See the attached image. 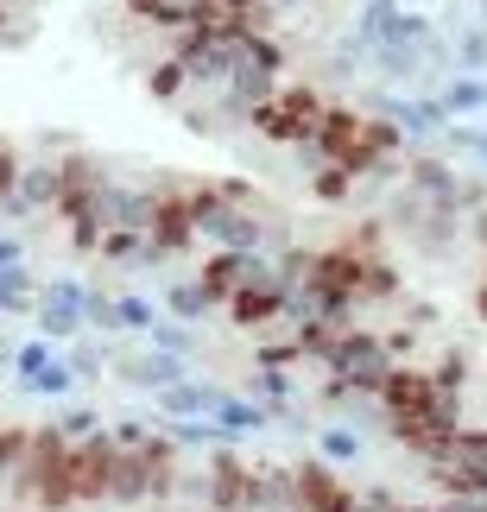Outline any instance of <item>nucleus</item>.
I'll use <instances>...</instances> for the list:
<instances>
[{
    "mask_svg": "<svg viewBox=\"0 0 487 512\" xmlns=\"http://www.w3.org/2000/svg\"><path fill=\"white\" fill-rule=\"evenodd\" d=\"M481 279H487V272H481Z\"/></svg>",
    "mask_w": 487,
    "mask_h": 512,
    "instance_id": "43",
    "label": "nucleus"
},
{
    "mask_svg": "<svg viewBox=\"0 0 487 512\" xmlns=\"http://www.w3.org/2000/svg\"><path fill=\"white\" fill-rule=\"evenodd\" d=\"M83 298H89V285L83 279H51L45 285V298H38V329H45V342H76L83 336Z\"/></svg>",
    "mask_w": 487,
    "mask_h": 512,
    "instance_id": "4",
    "label": "nucleus"
},
{
    "mask_svg": "<svg viewBox=\"0 0 487 512\" xmlns=\"http://www.w3.org/2000/svg\"><path fill=\"white\" fill-rule=\"evenodd\" d=\"M83 329H108V336L121 329V317H114V298H108V291H89V298H83Z\"/></svg>",
    "mask_w": 487,
    "mask_h": 512,
    "instance_id": "31",
    "label": "nucleus"
},
{
    "mask_svg": "<svg viewBox=\"0 0 487 512\" xmlns=\"http://www.w3.org/2000/svg\"><path fill=\"white\" fill-rule=\"evenodd\" d=\"M114 367H121V380H127L133 392H165V386L190 380V361H178V354H159V348L127 354V361H114Z\"/></svg>",
    "mask_w": 487,
    "mask_h": 512,
    "instance_id": "9",
    "label": "nucleus"
},
{
    "mask_svg": "<svg viewBox=\"0 0 487 512\" xmlns=\"http://www.w3.org/2000/svg\"><path fill=\"white\" fill-rule=\"evenodd\" d=\"M19 260H26V247H19L13 234H0V266H19Z\"/></svg>",
    "mask_w": 487,
    "mask_h": 512,
    "instance_id": "36",
    "label": "nucleus"
},
{
    "mask_svg": "<svg viewBox=\"0 0 487 512\" xmlns=\"http://www.w3.org/2000/svg\"><path fill=\"white\" fill-rule=\"evenodd\" d=\"M159 430H165L178 449H222V443H235L216 418H159Z\"/></svg>",
    "mask_w": 487,
    "mask_h": 512,
    "instance_id": "17",
    "label": "nucleus"
},
{
    "mask_svg": "<svg viewBox=\"0 0 487 512\" xmlns=\"http://www.w3.org/2000/svg\"><path fill=\"white\" fill-rule=\"evenodd\" d=\"M209 418H216L235 443H241V437H260L266 424H279L260 399H247V392H228V386H222V399H216V411H209Z\"/></svg>",
    "mask_w": 487,
    "mask_h": 512,
    "instance_id": "11",
    "label": "nucleus"
},
{
    "mask_svg": "<svg viewBox=\"0 0 487 512\" xmlns=\"http://www.w3.org/2000/svg\"><path fill=\"white\" fill-rule=\"evenodd\" d=\"M165 310H171L178 323L203 329V317H209V298H203V285H197V279H178V285H165Z\"/></svg>",
    "mask_w": 487,
    "mask_h": 512,
    "instance_id": "22",
    "label": "nucleus"
},
{
    "mask_svg": "<svg viewBox=\"0 0 487 512\" xmlns=\"http://www.w3.org/2000/svg\"><path fill=\"white\" fill-rule=\"evenodd\" d=\"M57 196H64V165L32 159V165H19V184H13V196L0 209H7V215H32V209H57Z\"/></svg>",
    "mask_w": 487,
    "mask_h": 512,
    "instance_id": "6",
    "label": "nucleus"
},
{
    "mask_svg": "<svg viewBox=\"0 0 487 512\" xmlns=\"http://www.w3.org/2000/svg\"><path fill=\"white\" fill-rule=\"evenodd\" d=\"M431 380H437L443 392H462V386H469V354H462V348H450V354H443V361L431 367Z\"/></svg>",
    "mask_w": 487,
    "mask_h": 512,
    "instance_id": "29",
    "label": "nucleus"
},
{
    "mask_svg": "<svg viewBox=\"0 0 487 512\" xmlns=\"http://www.w3.org/2000/svg\"><path fill=\"white\" fill-rule=\"evenodd\" d=\"M51 430H57L64 443H83V437H95V430H102V411L70 405V411H57V418H51Z\"/></svg>",
    "mask_w": 487,
    "mask_h": 512,
    "instance_id": "27",
    "label": "nucleus"
},
{
    "mask_svg": "<svg viewBox=\"0 0 487 512\" xmlns=\"http://www.w3.org/2000/svg\"><path fill=\"white\" fill-rule=\"evenodd\" d=\"M108 500H114V506H146V500H152V462L140 456V449H121V456H114Z\"/></svg>",
    "mask_w": 487,
    "mask_h": 512,
    "instance_id": "12",
    "label": "nucleus"
},
{
    "mask_svg": "<svg viewBox=\"0 0 487 512\" xmlns=\"http://www.w3.org/2000/svg\"><path fill=\"white\" fill-rule=\"evenodd\" d=\"M241 279H247V253H222V247H209V253H203V266H197V285H203L209 310H222L228 298H235V291H241Z\"/></svg>",
    "mask_w": 487,
    "mask_h": 512,
    "instance_id": "10",
    "label": "nucleus"
},
{
    "mask_svg": "<svg viewBox=\"0 0 487 512\" xmlns=\"http://www.w3.org/2000/svg\"><path fill=\"white\" fill-rule=\"evenodd\" d=\"M13 184H19V152H13L7 140H0V203L13 196Z\"/></svg>",
    "mask_w": 487,
    "mask_h": 512,
    "instance_id": "35",
    "label": "nucleus"
},
{
    "mask_svg": "<svg viewBox=\"0 0 487 512\" xmlns=\"http://www.w3.org/2000/svg\"><path fill=\"white\" fill-rule=\"evenodd\" d=\"M469 234H475V241L487 247V209H475V215H469Z\"/></svg>",
    "mask_w": 487,
    "mask_h": 512,
    "instance_id": "37",
    "label": "nucleus"
},
{
    "mask_svg": "<svg viewBox=\"0 0 487 512\" xmlns=\"http://www.w3.org/2000/svg\"><path fill=\"white\" fill-rule=\"evenodd\" d=\"M393 512H431V506H405V500H399V506H393Z\"/></svg>",
    "mask_w": 487,
    "mask_h": 512,
    "instance_id": "41",
    "label": "nucleus"
},
{
    "mask_svg": "<svg viewBox=\"0 0 487 512\" xmlns=\"http://www.w3.org/2000/svg\"><path fill=\"white\" fill-rule=\"evenodd\" d=\"M450 64H456V76H487V19H469V26L456 32Z\"/></svg>",
    "mask_w": 487,
    "mask_h": 512,
    "instance_id": "20",
    "label": "nucleus"
},
{
    "mask_svg": "<svg viewBox=\"0 0 487 512\" xmlns=\"http://www.w3.org/2000/svg\"><path fill=\"white\" fill-rule=\"evenodd\" d=\"M399 361L386 354V336L380 329H367V323H348L342 336H336V348L323 354V373H336V380H348L361 392V399H374V392L386 386V373H393Z\"/></svg>",
    "mask_w": 487,
    "mask_h": 512,
    "instance_id": "1",
    "label": "nucleus"
},
{
    "mask_svg": "<svg viewBox=\"0 0 487 512\" xmlns=\"http://www.w3.org/2000/svg\"><path fill=\"white\" fill-rule=\"evenodd\" d=\"M253 367H279V373H291V367H304V354H298V342H260V348H253Z\"/></svg>",
    "mask_w": 487,
    "mask_h": 512,
    "instance_id": "30",
    "label": "nucleus"
},
{
    "mask_svg": "<svg viewBox=\"0 0 487 512\" xmlns=\"http://www.w3.org/2000/svg\"><path fill=\"white\" fill-rule=\"evenodd\" d=\"M146 348H159V354H178V361H190V354H197V329L178 323V317H159V323L146 329Z\"/></svg>",
    "mask_w": 487,
    "mask_h": 512,
    "instance_id": "23",
    "label": "nucleus"
},
{
    "mask_svg": "<svg viewBox=\"0 0 487 512\" xmlns=\"http://www.w3.org/2000/svg\"><path fill=\"white\" fill-rule=\"evenodd\" d=\"M399 291H405V272L386 260V253H374V260L361 266V310H367V304H393Z\"/></svg>",
    "mask_w": 487,
    "mask_h": 512,
    "instance_id": "18",
    "label": "nucleus"
},
{
    "mask_svg": "<svg viewBox=\"0 0 487 512\" xmlns=\"http://www.w3.org/2000/svg\"><path fill=\"white\" fill-rule=\"evenodd\" d=\"M184 89H190V76H184V64H178V57L152 64V95H159V102H178Z\"/></svg>",
    "mask_w": 487,
    "mask_h": 512,
    "instance_id": "28",
    "label": "nucleus"
},
{
    "mask_svg": "<svg viewBox=\"0 0 487 512\" xmlns=\"http://www.w3.org/2000/svg\"><path fill=\"white\" fill-rule=\"evenodd\" d=\"M26 449H32V437H26V430H0V481H7V475H19Z\"/></svg>",
    "mask_w": 487,
    "mask_h": 512,
    "instance_id": "32",
    "label": "nucleus"
},
{
    "mask_svg": "<svg viewBox=\"0 0 487 512\" xmlns=\"http://www.w3.org/2000/svg\"><path fill=\"white\" fill-rule=\"evenodd\" d=\"M285 298H291L285 285H241V291H235V298H228L222 310H228V323H235V329L260 336V329H272V323L285 317Z\"/></svg>",
    "mask_w": 487,
    "mask_h": 512,
    "instance_id": "7",
    "label": "nucleus"
},
{
    "mask_svg": "<svg viewBox=\"0 0 487 512\" xmlns=\"http://www.w3.org/2000/svg\"><path fill=\"white\" fill-rule=\"evenodd\" d=\"M247 512H291V468H253L247 475Z\"/></svg>",
    "mask_w": 487,
    "mask_h": 512,
    "instance_id": "14",
    "label": "nucleus"
},
{
    "mask_svg": "<svg viewBox=\"0 0 487 512\" xmlns=\"http://www.w3.org/2000/svg\"><path fill=\"white\" fill-rule=\"evenodd\" d=\"M32 272H26V260L19 266H0V310H7V317H19V310H32L38 298H32Z\"/></svg>",
    "mask_w": 487,
    "mask_h": 512,
    "instance_id": "24",
    "label": "nucleus"
},
{
    "mask_svg": "<svg viewBox=\"0 0 487 512\" xmlns=\"http://www.w3.org/2000/svg\"><path fill=\"white\" fill-rule=\"evenodd\" d=\"M317 456H323L329 468L361 462V456H367V437H361L355 424H323V430H317Z\"/></svg>",
    "mask_w": 487,
    "mask_h": 512,
    "instance_id": "19",
    "label": "nucleus"
},
{
    "mask_svg": "<svg viewBox=\"0 0 487 512\" xmlns=\"http://www.w3.org/2000/svg\"><path fill=\"white\" fill-rule=\"evenodd\" d=\"M114 317H121V329H127V336H146V329L159 323V304H152V298H140V291H127V298H114Z\"/></svg>",
    "mask_w": 487,
    "mask_h": 512,
    "instance_id": "26",
    "label": "nucleus"
},
{
    "mask_svg": "<svg viewBox=\"0 0 487 512\" xmlns=\"http://www.w3.org/2000/svg\"><path fill=\"white\" fill-rule=\"evenodd\" d=\"M355 177H348L342 165H323V171H310V196H317V203H355Z\"/></svg>",
    "mask_w": 487,
    "mask_h": 512,
    "instance_id": "25",
    "label": "nucleus"
},
{
    "mask_svg": "<svg viewBox=\"0 0 487 512\" xmlns=\"http://www.w3.org/2000/svg\"><path fill=\"white\" fill-rule=\"evenodd\" d=\"M0 26H7V7H0Z\"/></svg>",
    "mask_w": 487,
    "mask_h": 512,
    "instance_id": "42",
    "label": "nucleus"
},
{
    "mask_svg": "<svg viewBox=\"0 0 487 512\" xmlns=\"http://www.w3.org/2000/svg\"><path fill=\"white\" fill-rule=\"evenodd\" d=\"M19 386H26V392H38V399H70V392H76V373H70V361H64V354H51V361L45 367H38L32 373V380H19Z\"/></svg>",
    "mask_w": 487,
    "mask_h": 512,
    "instance_id": "21",
    "label": "nucleus"
},
{
    "mask_svg": "<svg viewBox=\"0 0 487 512\" xmlns=\"http://www.w3.org/2000/svg\"><path fill=\"white\" fill-rule=\"evenodd\" d=\"M475 317H481V323H487V279H481V285H475Z\"/></svg>",
    "mask_w": 487,
    "mask_h": 512,
    "instance_id": "38",
    "label": "nucleus"
},
{
    "mask_svg": "<svg viewBox=\"0 0 487 512\" xmlns=\"http://www.w3.org/2000/svg\"><path fill=\"white\" fill-rule=\"evenodd\" d=\"M241 392H247V399H260L272 418H291V392H298V386H291V373H279V367H253Z\"/></svg>",
    "mask_w": 487,
    "mask_h": 512,
    "instance_id": "16",
    "label": "nucleus"
},
{
    "mask_svg": "<svg viewBox=\"0 0 487 512\" xmlns=\"http://www.w3.org/2000/svg\"><path fill=\"white\" fill-rule=\"evenodd\" d=\"M361 127H367V114H361L355 102H329V108H323V121H317V133H310V140H317V152H323L329 165H336V159H348V152H355Z\"/></svg>",
    "mask_w": 487,
    "mask_h": 512,
    "instance_id": "8",
    "label": "nucleus"
},
{
    "mask_svg": "<svg viewBox=\"0 0 487 512\" xmlns=\"http://www.w3.org/2000/svg\"><path fill=\"white\" fill-rule=\"evenodd\" d=\"M437 102L450 108V121H481L487 114V76H450L437 89Z\"/></svg>",
    "mask_w": 487,
    "mask_h": 512,
    "instance_id": "15",
    "label": "nucleus"
},
{
    "mask_svg": "<svg viewBox=\"0 0 487 512\" xmlns=\"http://www.w3.org/2000/svg\"><path fill=\"white\" fill-rule=\"evenodd\" d=\"M393 506H399L393 487H361L355 494V512H393Z\"/></svg>",
    "mask_w": 487,
    "mask_h": 512,
    "instance_id": "34",
    "label": "nucleus"
},
{
    "mask_svg": "<svg viewBox=\"0 0 487 512\" xmlns=\"http://www.w3.org/2000/svg\"><path fill=\"white\" fill-rule=\"evenodd\" d=\"M64 361H70V373H76V380H102V367H108V354H102V348H70V354H64Z\"/></svg>",
    "mask_w": 487,
    "mask_h": 512,
    "instance_id": "33",
    "label": "nucleus"
},
{
    "mask_svg": "<svg viewBox=\"0 0 487 512\" xmlns=\"http://www.w3.org/2000/svg\"><path fill=\"white\" fill-rule=\"evenodd\" d=\"M431 512H469V506H462V500H437Z\"/></svg>",
    "mask_w": 487,
    "mask_h": 512,
    "instance_id": "39",
    "label": "nucleus"
},
{
    "mask_svg": "<svg viewBox=\"0 0 487 512\" xmlns=\"http://www.w3.org/2000/svg\"><path fill=\"white\" fill-rule=\"evenodd\" d=\"M247 475L253 468L235 456V443H222V449H209V468H203V481H190V494L209 512H247Z\"/></svg>",
    "mask_w": 487,
    "mask_h": 512,
    "instance_id": "3",
    "label": "nucleus"
},
{
    "mask_svg": "<svg viewBox=\"0 0 487 512\" xmlns=\"http://www.w3.org/2000/svg\"><path fill=\"white\" fill-rule=\"evenodd\" d=\"M7 367H13V348H7V342H0V373H7Z\"/></svg>",
    "mask_w": 487,
    "mask_h": 512,
    "instance_id": "40",
    "label": "nucleus"
},
{
    "mask_svg": "<svg viewBox=\"0 0 487 512\" xmlns=\"http://www.w3.org/2000/svg\"><path fill=\"white\" fill-rule=\"evenodd\" d=\"M367 114H386L399 133H405V146H424V140H443V127H450V108L437 102V95H393V89H380V95H367Z\"/></svg>",
    "mask_w": 487,
    "mask_h": 512,
    "instance_id": "2",
    "label": "nucleus"
},
{
    "mask_svg": "<svg viewBox=\"0 0 487 512\" xmlns=\"http://www.w3.org/2000/svg\"><path fill=\"white\" fill-rule=\"evenodd\" d=\"M386 418H424L437 399V380H431V367H412V361H399L393 373H386V386L374 392Z\"/></svg>",
    "mask_w": 487,
    "mask_h": 512,
    "instance_id": "5",
    "label": "nucleus"
},
{
    "mask_svg": "<svg viewBox=\"0 0 487 512\" xmlns=\"http://www.w3.org/2000/svg\"><path fill=\"white\" fill-rule=\"evenodd\" d=\"M222 399V386H209V380H178V386H165V392H152V405H159V418H209Z\"/></svg>",
    "mask_w": 487,
    "mask_h": 512,
    "instance_id": "13",
    "label": "nucleus"
}]
</instances>
